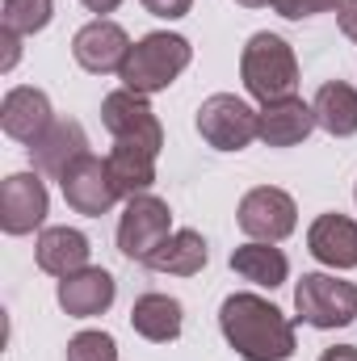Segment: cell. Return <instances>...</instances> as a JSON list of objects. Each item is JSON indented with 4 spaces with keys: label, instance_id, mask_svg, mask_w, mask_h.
Here are the masks:
<instances>
[{
    "label": "cell",
    "instance_id": "1",
    "mask_svg": "<svg viewBox=\"0 0 357 361\" xmlns=\"http://www.w3.org/2000/svg\"><path fill=\"white\" fill-rule=\"evenodd\" d=\"M219 328L244 361L294 357V324L261 294H231L219 307Z\"/></svg>",
    "mask_w": 357,
    "mask_h": 361
},
{
    "label": "cell",
    "instance_id": "2",
    "mask_svg": "<svg viewBox=\"0 0 357 361\" xmlns=\"http://www.w3.org/2000/svg\"><path fill=\"white\" fill-rule=\"evenodd\" d=\"M189 59H193V47H189L181 34L156 30V34H147V38H139V42L131 47V55H126L118 80H122V89L139 92V97H152V92L169 89L181 72L189 68Z\"/></svg>",
    "mask_w": 357,
    "mask_h": 361
},
{
    "label": "cell",
    "instance_id": "3",
    "mask_svg": "<svg viewBox=\"0 0 357 361\" xmlns=\"http://www.w3.org/2000/svg\"><path fill=\"white\" fill-rule=\"evenodd\" d=\"M240 76H244V89L253 92L261 105H269V101L294 97V89H298V59H294L286 38L253 34L244 55H240Z\"/></svg>",
    "mask_w": 357,
    "mask_h": 361
},
{
    "label": "cell",
    "instance_id": "4",
    "mask_svg": "<svg viewBox=\"0 0 357 361\" xmlns=\"http://www.w3.org/2000/svg\"><path fill=\"white\" fill-rule=\"evenodd\" d=\"M294 311L303 324L324 332L349 328L357 319V286L332 273H303V281L294 286Z\"/></svg>",
    "mask_w": 357,
    "mask_h": 361
},
{
    "label": "cell",
    "instance_id": "5",
    "mask_svg": "<svg viewBox=\"0 0 357 361\" xmlns=\"http://www.w3.org/2000/svg\"><path fill=\"white\" fill-rule=\"evenodd\" d=\"M257 118H261V109H253L244 97L214 92L198 105V135L219 152H240L257 139Z\"/></svg>",
    "mask_w": 357,
    "mask_h": 361
},
{
    "label": "cell",
    "instance_id": "6",
    "mask_svg": "<svg viewBox=\"0 0 357 361\" xmlns=\"http://www.w3.org/2000/svg\"><path fill=\"white\" fill-rule=\"evenodd\" d=\"M169 235H173V210H169V202H160L152 193L126 197V210H122V223H118V248H122V257L147 265L152 252Z\"/></svg>",
    "mask_w": 357,
    "mask_h": 361
},
{
    "label": "cell",
    "instance_id": "7",
    "mask_svg": "<svg viewBox=\"0 0 357 361\" xmlns=\"http://www.w3.org/2000/svg\"><path fill=\"white\" fill-rule=\"evenodd\" d=\"M101 122H105V130L118 143H143L156 156L164 147V130H160L156 109L147 105V97H139V92H131V89H118L101 101Z\"/></svg>",
    "mask_w": 357,
    "mask_h": 361
},
{
    "label": "cell",
    "instance_id": "8",
    "mask_svg": "<svg viewBox=\"0 0 357 361\" xmlns=\"http://www.w3.org/2000/svg\"><path fill=\"white\" fill-rule=\"evenodd\" d=\"M298 223V206L286 189H273V185H257L244 193L240 202V231L253 235V240H265V244H277L294 231Z\"/></svg>",
    "mask_w": 357,
    "mask_h": 361
},
{
    "label": "cell",
    "instance_id": "9",
    "mask_svg": "<svg viewBox=\"0 0 357 361\" xmlns=\"http://www.w3.org/2000/svg\"><path fill=\"white\" fill-rule=\"evenodd\" d=\"M59 185H63V197H68V206L76 210V214H89V219H97V214H105L122 193H118V185H114V177H109V164L105 160H97V156H80L63 177H59Z\"/></svg>",
    "mask_w": 357,
    "mask_h": 361
},
{
    "label": "cell",
    "instance_id": "10",
    "mask_svg": "<svg viewBox=\"0 0 357 361\" xmlns=\"http://www.w3.org/2000/svg\"><path fill=\"white\" fill-rule=\"evenodd\" d=\"M51 210V197H47V185L34 177V173H13L0 185V227L8 235H30L34 227H42Z\"/></svg>",
    "mask_w": 357,
    "mask_h": 361
},
{
    "label": "cell",
    "instance_id": "11",
    "mask_svg": "<svg viewBox=\"0 0 357 361\" xmlns=\"http://www.w3.org/2000/svg\"><path fill=\"white\" fill-rule=\"evenodd\" d=\"M72 55H76V63L92 72V76H105V72H122V63H126V55H131V38H126V30L122 25H114V21H89L76 38H72Z\"/></svg>",
    "mask_w": 357,
    "mask_h": 361
},
{
    "label": "cell",
    "instance_id": "12",
    "mask_svg": "<svg viewBox=\"0 0 357 361\" xmlns=\"http://www.w3.org/2000/svg\"><path fill=\"white\" fill-rule=\"evenodd\" d=\"M80 156H89V135H85V126L72 122V118H55V122L47 126V135L30 143L34 169L47 173V177H55V180L63 177Z\"/></svg>",
    "mask_w": 357,
    "mask_h": 361
},
{
    "label": "cell",
    "instance_id": "13",
    "mask_svg": "<svg viewBox=\"0 0 357 361\" xmlns=\"http://www.w3.org/2000/svg\"><path fill=\"white\" fill-rule=\"evenodd\" d=\"M51 122H55V118H51V101H47V92L42 89L21 85V89L4 92V101H0V126H4L8 139H17V143H34V139L47 135Z\"/></svg>",
    "mask_w": 357,
    "mask_h": 361
},
{
    "label": "cell",
    "instance_id": "14",
    "mask_svg": "<svg viewBox=\"0 0 357 361\" xmlns=\"http://www.w3.org/2000/svg\"><path fill=\"white\" fill-rule=\"evenodd\" d=\"M315 109L298 97H282V101H269L261 105V118H257V139L269 147H294L303 143L311 130H315Z\"/></svg>",
    "mask_w": 357,
    "mask_h": 361
},
{
    "label": "cell",
    "instance_id": "15",
    "mask_svg": "<svg viewBox=\"0 0 357 361\" xmlns=\"http://www.w3.org/2000/svg\"><path fill=\"white\" fill-rule=\"evenodd\" d=\"M59 307L72 315V319H92V315H101V311H109L114 307V294H118V286H114V277L105 269H80L72 273V277H59Z\"/></svg>",
    "mask_w": 357,
    "mask_h": 361
},
{
    "label": "cell",
    "instance_id": "16",
    "mask_svg": "<svg viewBox=\"0 0 357 361\" xmlns=\"http://www.w3.org/2000/svg\"><path fill=\"white\" fill-rule=\"evenodd\" d=\"M89 235L76 227H47L34 244V261L38 269L51 277H72V273L89 269Z\"/></svg>",
    "mask_w": 357,
    "mask_h": 361
},
{
    "label": "cell",
    "instance_id": "17",
    "mask_svg": "<svg viewBox=\"0 0 357 361\" xmlns=\"http://www.w3.org/2000/svg\"><path fill=\"white\" fill-rule=\"evenodd\" d=\"M307 248L332 269H357V223L349 214H320L307 231Z\"/></svg>",
    "mask_w": 357,
    "mask_h": 361
},
{
    "label": "cell",
    "instance_id": "18",
    "mask_svg": "<svg viewBox=\"0 0 357 361\" xmlns=\"http://www.w3.org/2000/svg\"><path fill=\"white\" fill-rule=\"evenodd\" d=\"M105 164H109V177H114L122 197H139L156 185V152L143 143H118L114 139V152L105 156Z\"/></svg>",
    "mask_w": 357,
    "mask_h": 361
},
{
    "label": "cell",
    "instance_id": "19",
    "mask_svg": "<svg viewBox=\"0 0 357 361\" xmlns=\"http://www.w3.org/2000/svg\"><path fill=\"white\" fill-rule=\"evenodd\" d=\"M131 328L152 341V345H169L181 336V302L169 294H143L131 307Z\"/></svg>",
    "mask_w": 357,
    "mask_h": 361
},
{
    "label": "cell",
    "instance_id": "20",
    "mask_svg": "<svg viewBox=\"0 0 357 361\" xmlns=\"http://www.w3.org/2000/svg\"><path fill=\"white\" fill-rule=\"evenodd\" d=\"M206 261H210V252H206V240L198 235V231H189V227H181L173 231L156 252H152V261H147V269L156 273H177V277H193V273L206 269Z\"/></svg>",
    "mask_w": 357,
    "mask_h": 361
},
{
    "label": "cell",
    "instance_id": "21",
    "mask_svg": "<svg viewBox=\"0 0 357 361\" xmlns=\"http://www.w3.org/2000/svg\"><path fill=\"white\" fill-rule=\"evenodd\" d=\"M311 109H315V122H320L328 135H337V139L357 135V89L353 85H345V80H328L324 89L315 92Z\"/></svg>",
    "mask_w": 357,
    "mask_h": 361
},
{
    "label": "cell",
    "instance_id": "22",
    "mask_svg": "<svg viewBox=\"0 0 357 361\" xmlns=\"http://www.w3.org/2000/svg\"><path fill=\"white\" fill-rule=\"evenodd\" d=\"M231 269L240 273L244 281H253V286H282L286 281V273H290V261H286V252L282 248H273L265 240H253V244H240L236 252H231Z\"/></svg>",
    "mask_w": 357,
    "mask_h": 361
},
{
    "label": "cell",
    "instance_id": "23",
    "mask_svg": "<svg viewBox=\"0 0 357 361\" xmlns=\"http://www.w3.org/2000/svg\"><path fill=\"white\" fill-rule=\"evenodd\" d=\"M51 13H55V0H4V30L38 34V30H47Z\"/></svg>",
    "mask_w": 357,
    "mask_h": 361
},
{
    "label": "cell",
    "instance_id": "24",
    "mask_svg": "<svg viewBox=\"0 0 357 361\" xmlns=\"http://www.w3.org/2000/svg\"><path fill=\"white\" fill-rule=\"evenodd\" d=\"M68 361H118V345L109 332H76L68 341Z\"/></svg>",
    "mask_w": 357,
    "mask_h": 361
},
{
    "label": "cell",
    "instance_id": "25",
    "mask_svg": "<svg viewBox=\"0 0 357 361\" xmlns=\"http://www.w3.org/2000/svg\"><path fill=\"white\" fill-rule=\"evenodd\" d=\"M269 4H273V13H282V17H290V21H303V17L341 8V0H269Z\"/></svg>",
    "mask_w": 357,
    "mask_h": 361
},
{
    "label": "cell",
    "instance_id": "26",
    "mask_svg": "<svg viewBox=\"0 0 357 361\" xmlns=\"http://www.w3.org/2000/svg\"><path fill=\"white\" fill-rule=\"evenodd\" d=\"M189 4H193V0H143V8H147V13L169 17V21H173V17H185V13H189Z\"/></svg>",
    "mask_w": 357,
    "mask_h": 361
},
{
    "label": "cell",
    "instance_id": "27",
    "mask_svg": "<svg viewBox=\"0 0 357 361\" xmlns=\"http://www.w3.org/2000/svg\"><path fill=\"white\" fill-rule=\"evenodd\" d=\"M337 21H341V34L357 42V0H341V8H337Z\"/></svg>",
    "mask_w": 357,
    "mask_h": 361
},
{
    "label": "cell",
    "instance_id": "28",
    "mask_svg": "<svg viewBox=\"0 0 357 361\" xmlns=\"http://www.w3.org/2000/svg\"><path fill=\"white\" fill-rule=\"evenodd\" d=\"M0 42H4V59H0V68L8 72V68H13V63L21 59V34H13V30H4V34H0Z\"/></svg>",
    "mask_w": 357,
    "mask_h": 361
},
{
    "label": "cell",
    "instance_id": "29",
    "mask_svg": "<svg viewBox=\"0 0 357 361\" xmlns=\"http://www.w3.org/2000/svg\"><path fill=\"white\" fill-rule=\"evenodd\" d=\"M320 361H357V345H337V349H324Z\"/></svg>",
    "mask_w": 357,
    "mask_h": 361
},
{
    "label": "cell",
    "instance_id": "30",
    "mask_svg": "<svg viewBox=\"0 0 357 361\" xmlns=\"http://www.w3.org/2000/svg\"><path fill=\"white\" fill-rule=\"evenodd\" d=\"M80 4H85L89 13H114V8H118L122 0H80Z\"/></svg>",
    "mask_w": 357,
    "mask_h": 361
},
{
    "label": "cell",
    "instance_id": "31",
    "mask_svg": "<svg viewBox=\"0 0 357 361\" xmlns=\"http://www.w3.org/2000/svg\"><path fill=\"white\" fill-rule=\"evenodd\" d=\"M244 8H261V4H269V0H240Z\"/></svg>",
    "mask_w": 357,
    "mask_h": 361
}]
</instances>
